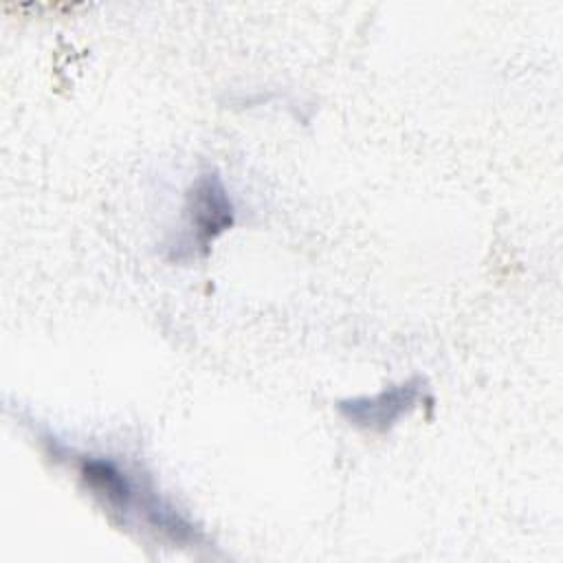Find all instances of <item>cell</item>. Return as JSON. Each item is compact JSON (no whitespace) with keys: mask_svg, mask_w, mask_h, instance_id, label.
<instances>
[{"mask_svg":"<svg viewBox=\"0 0 563 563\" xmlns=\"http://www.w3.org/2000/svg\"><path fill=\"white\" fill-rule=\"evenodd\" d=\"M422 394V378L413 376L398 385H389L372 396H356L341 400L336 405L339 413L354 427L385 433L389 431L405 413H409Z\"/></svg>","mask_w":563,"mask_h":563,"instance_id":"7a4b0ae2","label":"cell"},{"mask_svg":"<svg viewBox=\"0 0 563 563\" xmlns=\"http://www.w3.org/2000/svg\"><path fill=\"white\" fill-rule=\"evenodd\" d=\"M231 196L216 172L200 174L187 191L185 233L178 240L174 257L185 249L187 255L207 253L209 244L233 224Z\"/></svg>","mask_w":563,"mask_h":563,"instance_id":"6da1fadb","label":"cell"}]
</instances>
